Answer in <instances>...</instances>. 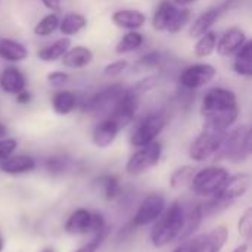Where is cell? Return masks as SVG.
Masks as SVG:
<instances>
[{
  "instance_id": "obj_1",
  "label": "cell",
  "mask_w": 252,
  "mask_h": 252,
  "mask_svg": "<svg viewBox=\"0 0 252 252\" xmlns=\"http://www.w3.org/2000/svg\"><path fill=\"white\" fill-rule=\"evenodd\" d=\"M201 115L204 118L205 128L227 131L239 117L236 93L224 87L210 89L202 97Z\"/></svg>"
},
{
  "instance_id": "obj_2",
  "label": "cell",
  "mask_w": 252,
  "mask_h": 252,
  "mask_svg": "<svg viewBox=\"0 0 252 252\" xmlns=\"http://www.w3.org/2000/svg\"><path fill=\"white\" fill-rule=\"evenodd\" d=\"M185 224V204L174 201L170 207H165L162 214L155 220V226L151 232V242L157 248L167 247L173 241H179Z\"/></svg>"
},
{
  "instance_id": "obj_3",
  "label": "cell",
  "mask_w": 252,
  "mask_h": 252,
  "mask_svg": "<svg viewBox=\"0 0 252 252\" xmlns=\"http://www.w3.org/2000/svg\"><path fill=\"white\" fill-rule=\"evenodd\" d=\"M221 158L230 162L239 164L250 158L251 155V130L248 126H241L232 133L226 134V139L217 152Z\"/></svg>"
},
{
  "instance_id": "obj_4",
  "label": "cell",
  "mask_w": 252,
  "mask_h": 252,
  "mask_svg": "<svg viewBox=\"0 0 252 252\" xmlns=\"http://www.w3.org/2000/svg\"><path fill=\"white\" fill-rule=\"evenodd\" d=\"M65 233L72 235V236H80V235H99L106 232L105 226V219L99 213H90L86 208H78L75 210L68 220L65 221L63 226Z\"/></svg>"
},
{
  "instance_id": "obj_5",
  "label": "cell",
  "mask_w": 252,
  "mask_h": 252,
  "mask_svg": "<svg viewBox=\"0 0 252 252\" xmlns=\"http://www.w3.org/2000/svg\"><path fill=\"white\" fill-rule=\"evenodd\" d=\"M229 238V230L226 226H219L208 233L195 236L192 239H185L173 252H220Z\"/></svg>"
},
{
  "instance_id": "obj_6",
  "label": "cell",
  "mask_w": 252,
  "mask_h": 252,
  "mask_svg": "<svg viewBox=\"0 0 252 252\" xmlns=\"http://www.w3.org/2000/svg\"><path fill=\"white\" fill-rule=\"evenodd\" d=\"M226 134H227V131H217V130L204 127V130L190 143L189 157L196 162L210 159L211 157L217 155V152L220 151V148L226 139Z\"/></svg>"
},
{
  "instance_id": "obj_7",
  "label": "cell",
  "mask_w": 252,
  "mask_h": 252,
  "mask_svg": "<svg viewBox=\"0 0 252 252\" xmlns=\"http://www.w3.org/2000/svg\"><path fill=\"white\" fill-rule=\"evenodd\" d=\"M229 171L224 167H207L195 173L190 189L199 196H214L224 182L229 179Z\"/></svg>"
},
{
  "instance_id": "obj_8",
  "label": "cell",
  "mask_w": 252,
  "mask_h": 252,
  "mask_svg": "<svg viewBox=\"0 0 252 252\" xmlns=\"http://www.w3.org/2000/svg\"><path fill=\"white\" fill-rule=\"evenodd\" d=\"M162 155V145L161 142H151L145 146H140L127 161L126 171L130 176H140L148 173L151 168L158 165Z\"/></svg>"
},
{
  "instance_id": "obj_9",
  "label": "cell",
  "mask_w": 252,
  "mask_h": 252,
  "mask_svg": "<svg viewBox=\"0 0 252 252\" xmlns=\"http://www.w3.org/2000/svg\"><path fill=\"white\" fill-rule=\"evenodd\" d=\"M167 126V117L161 112H154L146 115L134 128L131 134V145L136 148L145 146L161 134L164 127Z\"/></svg>"
},
{
  "instance_id": "obj_10",
  "label": "cell",
  "mask_w": 252,
  "mask_h": 252,
  "mask_svg": "<svg viewBox=\"0 0 252 252\" xmlns=\"http://www.w3.org/2000/svg\"><path fill=\"white\" fill-rule=\"evenodd\" d=\"M137 105H139V94L133 89H124L123 93L115 100V103L112 105L108 118L115 121L120 126V128H123L134 120Z\"/></svg>"
},
{
  "instance_id": "obj_11",
  "label": "cell",
  "mask_w": 252,
  "mask_h": 252,
  "mask_svg": "<svg viewBox=\"0 0 252 252\" xmlns=\"http://www.w3.org/2000/svg\"><path fill=\"white\" fill-rule=\"evenodd\" d=\"M217 75V69L211 63H193L185 68L179 75V83L186 90H196L211 83Z\"/></svg>"
},
{
  "instance_id": "obj_12",
  "label": "cell",
  "mask_w": 252,
  "mask_h": 252,
  "mask_svg": "<svg viewBox=\"0 0 252 252\" xmlns=\"http://www.w3.org/2000/svg\"><path fill=\"white\" fill-rule=\"evenodd\" d=\"M165 210V198L162 193H149L143 198L140 202L134 217H133V226L142 227L154 223Z\"/></svg>"
},
{
  "instance_id": "obj_13",
  "label": "cell",
  "mask_w": 252,
  "mask_h": 252,
  "mask_svg": "<svg viewBox=\"0 0 252 252\" xmlns=\"http://www.w3.org/2000/svg\"><path fill=\"white\" fill-rule=\"evenodd\" d=\"M251 188V176L248 173H239L235 176H229L220 190L213 196L221 201L233 202L238 198H242Z\"/></svg>"
},
{
  "instance_id": "obj_14",
  "label": "cell",
  "mask_w": 252,
  "mask_h": 252,
  "mask_svg": "<svg viewBox=\"0 0 252 252\" xmlns=\"http://www.w3.org/2000/svg\"><path fill=\"white\" fill-rule=\"evenodd\" d=\"M247 41L248 38H247L245 31L238 27H233L224 31L223 35L217 40L216 50L220 56H230L236 53Z\"/></svg>"
},
{
  "instance_id": "obj_15",
  "label": "cell",
  "mask_w": 252,
  "mask_h": 252,
  "mask_svg": "<svg viewBox=\"0 0 252 252\" xmlns=\"http://www.w3.org/2000/svg\"><path fill=\"white\" fill-rule=\"evenodd\" d=\"M120 126L112 121L111 118H105L102 120L93 130V134H92V139H93V143L97 146V148H108L114 143V140L117 139L118 133H120Z\"/></svg>"
},
{
  "instance_id": "obj_16",
  "label": "cell",
  "mask_w": 252,
  "mask_h": 252,
  "mask_svg": "<svg viewBox=\"0 0 252 252\" xmlns=\"http://www.w3.org/2000/svg\"><path fill=\"white\" fill-rule=\"evenodd\" d=\"M27 78L16 66H7L0 72V89L7 94H18L25 90Z\"/></svg>"
},
{
  "instance_id": "obj_17",
  "label": "cell",
  "mask_w": 252,
  "mask_h": 252,
  "mask_svg": "<svg viewBox=\"0 0 252 252\" xmlns=\"http://www.w3.org/2000/svg\"><path fill=\"white\" fill-rule=\"evenodd\" d=\"M112 22L120 28L133 31L143 27L146 22V15L137 9H120L112 13Z\"/></svg>"
},
{
  "instance_id": "obj_18",
  "label": "cell",
  "mask_w": 252,
  "mask_h": 252,
  "mask_svg": "<svg viewBox=\"0 0 252 252\" xmlns=\"http://www.w3.org/2000/svg\"><path fill=\"white\" fill-rule=\"evenodd\" d=\"M35 168V159L30 155H10L0 162V170L10 176L30 173Z\"/></svg>"
},
{
  "instance_id": "obj_19",
  "label": "cell",
  "mask_w": 252,
  "mask_h": 252,
  "mask_svg": "<svg viewBox=\"0 0 252 252\" xmlns=\"http://www.w3.org/2000/svg\"><path fill=\"white\" fill-rule=\"evenodd\" d=\"M204 219V213H202V205L201 204H189L185 205V224H183V230L180 233L179 241H185L189 239L201 226Z\"/></svg>"
},
{
  "instance_id": "obj_20",
  "label": "cell",
  "mask_w": 252,
  "mask_h": 252,
  "mask_svg": "<svg viewBox=\"0 0 252 252\" xmlns=\"http://www.w3.org/2000/svg\"><path fill=\"white\" fill-rule=\"evenodd\" d=\"M92 61H93V52L89 47H84V46L69 47L66 50V53L62 56L63 66L71 68V69L84 68L89 63H92Z\"/></svg>"
},
{
  "instance_id": "obj_21",
  "label": "cell",
  "mask_w": 252,
  "mask_h": 252,
  "mask_svg": "<svg viewBox=\"0 0 252 252\" xmlns=\"http://www.w3.org/2000/svg\"><path fill=\"white\" fill-rule=\"evenodd\" d=\"M220 13H221L220 7H211V9L202 12V13L193 21V24L190 25L189 35L198 38L199 35H202V34H205L207 31H210L211 27L219 21Z\"/></svg>"
},
{
  "instance_id": "obj_22",
  "label": "cell",
  "mask_w": 252,
  "mask_h": 252,
  "mask_svg": "<svg viewBox=\"0 0 252 252\" xmlns=\"http://www.w3.org/2000/svg\"><path fill=\"white\" fill-rule=\"evenodd\" d=\"M0 58L7 62H21L28 58V50L16 40L0 38Z\"/></svg>"
},
{
  "instance_id": "obj_23",
  "label": "cell",
  "mask_w": 252,
  "mask_h": 252,
  "mask_svg": "<svg viewBox=\"0 0 252 252\" xmlns=\"http://www.w3.org/2000/svg\"><path fill=\"white\" fill-rule=\"evenodd\" d=\"M78 106L77 96L71 90H59L52 97V108L58 115H68Z\"/></svg>"
},
{
  "instance_id": "obj_24",
  "label": "cell",
  "mask_w": 252,
  "mask_h": 252,
  "mask_svg": "<svg viewBox=\"0 0 252 252\" xmlns=\"http://www.w3.org/2000/svg\"><path fill=\"white\" fill-rule=\"evenodd\" d=\"M69 47H71V38L62 37V38L53 41L52 44L40 49L37 53V58L43 62H55V61L61 59Z\"/></svg>"
},
{
  "instance_id": "obj_25",
  "label": "cell",
  "mask_w": 252,
  "mask_h": 252,
  "mask_svg": "<svg viewBox=\"0 0 252 252\" xmlns=\"http://www.w3.org/2000/svg\"><path fill=\"white\" fill-rule=\"evenodd\" d=\"M233 69L242 77L252 75V41H247L238 52L233 61Z\"/></svg>"
},
{
  "instance_id": "obj_26",
  "label": "cell",
  "mask_w": 252,
  "mask_h": 252,
  "mask_svg": "<svg viewBox=\"0 0 252 252\" xmlns=\"http://www.w3.org/2000/svg\"><path fill=\"white\" fill-rule=\"evenodd\" d=\"M177 7L168 1V0H164L158 4L155 13H154V18H152V27L157 30V31H167L174 13H176Z\"/></svg>"
},
{
  "instance_id": "obj_27",
  "label": "cell",
  "mask_w": 252,
  "mask_h": 252,
  "mask_svg": "<svg viewBox=\"0 0 252 252\" xmlns=\"http://www.w3.org/2000/svg\"><path fill=\"white\" fill-rule=\"evenodd\" d=\"M87 25V18L81 13L71 12L59 19V30L63 35H75Z\"/></svg>"
},
{
  "instance_id": "obj_28",
  "label": "cell",
  "mask_w": 252,
  "mask_h": 252,
  "mask_svg": "<svg viewBox=\"0 0 252 252\" xmlns=\"http://www.w3.org/2000/svg\"><path fill=\"white\" fill-rule=\"evenodd\" d=\"M195 173H196V168L192 165H183V167L174 170V173L170 177V186L174 190H182V189L190 188Z\"/></svg>"
},
{
  "instance_id": "obj_29",
  "label": "cell",
  "mask_w": 252,
  "mask_h": 252,
  "mask_svg": "<svg viewBox=\"0 0 252 252\" xmlns=\"http://www.w3.org/2000/svg\"><path fill=\"white\" fill-rule=\"evenodd\" d=\"M143 35L139 32V31H136V30H133V31H128L127 34H124L123 37H121V40L117 43V46H115V52L118 53V55H126V53H131V52H134V50H137V49H140L142 47V44H143Z\"/></svg>"
},
{
  "instance_id": "obj_30",
  "label": "cell",
  "mask_w": 252,
  "mask_h": 252,
  "mask_svg": "<svg viewBox=\"0 0 252 252\" xmlns=\"http://www.w3.org/2000/svg\"><path fill=\"white\" fill-rule=\"evenodd\" d=\"M97 186L102 190V195L106 201H115L121 193L120 180L114 174H105L97 179Z\"/></svg>"
},
{
  "instance_id": "obj_31",
  "label": "cell",
  "mask_w": 252,
  "mask_h": 252,
  "mask_svg": "<svg viewBox=\"0 0 252 252\" xmlns=\"http://www.w3.org/2000/svg\"><path fill=\"white\" fill-rule=\"evenodd\" d=\"M216 44H217V34L210 30L205 34L198 37L193 52L198 58H208L216 50Z\"/></svg>"
},
{
  "instance_id": "obj_32",
  "label": "cell",
  "mask_w": 252,
  "mask_h": 252,
  "mask_svg": "<svg viewBox=\"0 0 252 252\" xmlns=\"http://www.w3.org/2000/svg\"><path fill=\"white\" fill-rule=\"evenodd\" d=\"M59 27V16L58 13H49L43 16L34 27V34L37 37H47L52 32H55Z\"/></svg>"
},
{
  "instance_id": "obj_33",
  "label": "cell",
  "mask_w": 252,
  "mask_h": 252,
  "mask_svg": "<svg viewBox=\"0 0 252 252\" xmlns=\"http://www.w3.org/2000/svg\"><path fill=\"white\" fill-rule=\"evenodd\" d=\"M189 19H190V10L188 7L177 9L173 19H171V22H170V25H168V28H167V31L171 32V34H176V32L182 31L186 27V24L189 22Z\"/></svg>"
},
{
  "instance_id": "obj_34",
  "label": "cell",
  "mask_w": 252,
  "mask_h": 252,
  "mask_svg": "<svg viewBox=\"0 0 252 252\" xmlns=\"http://www.w3.org/2000/svg\"><path fill=\"white\" fill-rule=\"evenodd\" d=\"M238 230H239V235L242 238H245L247 241L251 239L252 235V210L251 208H247L245 213L242 214L241 220H239V224H238Z\"/></svg>"
},
{
  "instance_id": "obj_35",
  "label": "cell",
  "mask_w": 252,
  "mask_h": 252,
  "mask_svg": "<svg viewBox=\"0 0 252 252\" xmlns=\"http://www.w3.org/2000/svg\"><path fill=\"white\" fill-rule=\"evenodd\" d=\"M68 168V159L65 157H50L46 161V170L50 174H62Z\"/></svg>"
},
{
  "instance_id": "obj_36",
  "label": "cell",
  "mask_w": 252,
  "mask_h": 252,
  "mask_svg": "<svg viewBox=\"0 0 252 252\" xmlns=\"http://www.w3.org/2000/svg\"><path fill=\"white\" fill-rule=\"evenodd\" d=\"M127 68H128V62L126 59H120V61L108 63L103 69V74L106 77H117V75L123 74Z\"/></svg>"
},
{
  "instance_id": "obj_37",
  "label": "cell",
  "mask_w": 252,
  "mask_h": 252,
  "mask_svg": "<svg viewBox=\"0 0 252 252\" xmlns=\"http://www.w3.org/2000/svg\"><path fill=\"white\" fill-rule=\"evenodd\" d=\"M18 148V142L15 139H0V162L13 155Z\"/></svg>"
},
{
  "instance_id": "obj_38",
  "label": "cell",
  "mask_w": 252,
  "mask_h": 252,
  "mask_svg": "<svg viewBox=\"0 0 252 252\" xmlns=\"http://www.w3.org/2000/svg\"><path fill=\"white\" fill-rule=\"evenodd\" d=\"M162 56H161V53L159 52H157V50H151V52H148L146 55H143L142 56V59H140V65L142 66H145V68H157L159 63H161V59Z\"/></svg>"
},
{
  "instance_id": "obj_39",
  "label": "cell",
  "mask_w": 252,
  "mask_h": 252,
  "mask_svg": "<svg viewBox=\"0 0 252 252\" xmlns=\"http://www.w3.org/2000/svg\"><path fill=\"white\" fill-rule=\"evenodd\" d=\"M105 236H106V232L99 233V235H94V238H93L90 242L84 244L83 247H80L78 250H75L74 252H96L99 248H100V245H102V242H103Z\"/></svg>"
},
{
  "instance_id": "obj_40",
  "label": "cell",
  "mask_w": 252,
  "mask_h": 252,
  "mask_svg": "<svg viewBox=\"0 0 252 252\" xmlns=\"http://www.w3.org/2000/svg\"><path fill=\"white\" fill-rule=\"evenodd\" d=\"M68 78H69V75H68L66 72H63V71H53V72L47 74V77H46L47 83H49L50 86H53V87H61V86H63V84L68 81Z\"/></svg>"
},
{
  "instance_id": "obj_41",
  "label": "cell",
  "mask_w": 252,
  "mask_h": 252,
  "mask_svg": "<svg viewBox=\"0 0 252 252\" xmlns=\"http://www.w3.org/2000/svg\"><path fill=\"white\" fill-rule=\"evenodd\" d=\"M41 3L44 4V7H47L49 10H52L53 13L61 12L62 6H61V0H41Z\"/></svg>"
},
{
  "instance_id": "obj_42",
  "label": "cell",
  "mask_w": 252,
  "mask_h": 252,
  "mask_svg": "<svg viewBox=\"0 0 252 252\" xmlns=\"http://www.w3.org/2000/svg\"><path fill=\"white\" fill-rule=\"evenodd\" d=\"M15 96H16V102H18L19 105H27V103L31 102V93L27 92V90H22V92H19V93L15 94Z\"/></svg>"
},
{
  "instance_id": "obj_43",
  "label": "cell",
  "mask_w": 252,
  "mask_h": 252,
  "mask_svg": "<svg viewBox=\"0 0 252 252\" xmlns=\"http://www.w3.org/2000/svg\"><path fill=\"white\" fill-rule=\"evenodd\" d=\"M244 3V0H224V3L221 4L220 10H232V9H236L238 6H241Z\"/></svg>"
},
{
  "instance_id": "obj_44",
  "label": "cell",
  "mask_w": 252,
  "mask_h": 252,
  "mask_svg": "<svg viewBox=\"0 0 252 252\" xmlns=\"http://www.w3.org/2000/svg\"><path fill=\"white\" fill-rule=\"evenodd\" d=\"M196 1H198V0H174V3L179 4V6H182V7H188L189 4L196 3Z\"/></svg>"
},
{
  "instance_id": "obj_45",
  "label": "cell",
  "mask_w": 252,
  "mask_h": 252,
  "mask_svg": "<svg viewBox=\"0 0 252 252\" xmlns=\"http://www.w3.org/2000/svg\"><path fill=\"white\" fill-rule=\"evenodd\" d=\"M6 134H7V128L3 123H0V139H4Z\"/></svg>"
},
{
  "instance_id": "obj_46",
  "label": "cell",
  "mask_w": 252,
  "mask_h": 252,
  "mask_svg": "<svg viewBox=\"0 0 252 252\" xmlns=\"http://www.w3.org/2000/svg\"><path fill=\"white\" fill-rule=\"evenodd\" d=\"M232 252H248V245H247V244H244V245H239L236 250H233Z\"/></svg>"
},
{
  "instance_id": "obj_47",
  "label": "cell",
  "mask_w": 252,
  "mask_h": 252,
  "mask_svg": "<svg viewBox=\"0 0 252 252\" xmlns=\"http://www.w3.org/2000/svg\"><path fill=\"white\" fill-rule=\"evenodd\" d=\"M3 248H4V241H3V238H1V235H0V252L3 251Z\"/></svg>"
},
{
  "instance_id": "obj_48",
  "label": "cell",
  "mask_w": 252,
  "mask_h": 252,
  "mask_svg": "<svg viewBox=\"0 0 252 252\" xmlns=\"http://www.w3.org/2000/svg\"><path fill=\"white\" fill-rule=\"evenodd\" d=\"M41 252H55V251H53L52 248H46V250H43V251H41Z\"/></svg>"
}]
</instances>
